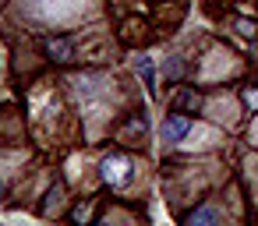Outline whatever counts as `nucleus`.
I'll return each instance as SVG.
<instances>
[{
	"mask_svg": "<svg viewBox=\"0 0 258 226\" xmlns=\"http://www.w3.org/2000/svg\"><path fill=\"white\" fill-rule=\"evenodd\" d=\"M138 71H142V78H145V85H149V92L156 89V71H152V60L149 57H138Z\"/></svg>",
	"mask_w": 258,
	"mask_h": 226,
	"instance_id": "5",
	"label": "nucleus"
},
{
	"mask_svg": "<svg viewBox=\"0 0 258 226\" xmlns=\"http://www.w3.org/2000/svg\"><path fill=\"white\" fill-rule=\"evenodd\" d=\"M244 106L258 110V89H244Z\"/></svg>",
	"mask_w": 258,
	"mask_h": 226,
	"instance_id": "6",
	"label": "nucleus"
},
{
	"mask_svg": "<svg viewBox=\"0 0 258 226\" xmlns=\"http://www.w3.org/2000/svg\"><path fill=\"white\" fill-rule=\"evenodd\" d=\"M223 215H219V208L216 205H202V208H195V212H187L184 215V222L187 226H202V222H219Z\"/></svg>",
	"mask_w": 258,
	"mask_h": 226,
	"instance_id": "3",
	"label": "nucleus"
},
{
	"mask_svg": "<svg viewBox=\"0 0 258 226\" xmlns=\"http://www.w3.org/2000/svg\"><path fill=\"white\" fill-rule=\"evenodd\" d=\"M127 173H131V163H127L124 156H110V159L103 163V177H106L113 187H120V184L127 180Z\"/></svg>",
	"mask_w": 258,
	"mask_h": 226,
	"instance_id": "1",
	"label": "nucleus"
},
{
	"mask_svg": "<svg viewBox=\"0 0 258 226\" xmlns=\"http://www.w3.org/2000/svg\"><path fill=\"white\" fill-rule=\"evenodd\" d=\"M237 29H240V32H244V36H254V25H251V22H240V25H237Z\"/></svg>",
	"mask_w": 258,
	"mask_h": 226,
	"instance_id": "8",
	"label": "nucleus"
},
{
	"mask_svg": "<svg viewBox=\"0 0 258 226\" xmlns=\"http://www.w3.org/2000/svg\"><path fill=\"white\" fill-rule=\"evenodd\" d=\"M0 194H4V184H0Z\"/></svg>",
	"mask_w": 258,
	"mask_h": 226,
	"instance_id": "9",
	"label": "nucleus"
},
{
	"mask_svg": "<svg viewBox=\"0 0 258 226\" xmlns=\"http://www.w3.org/2000/svg\"><path fill=\"white\" fill-rule=\"evenodd\" d=\"M180 103H184V106H191V110H198V106H202V99H198L195 92H184V96H180Z\"/></svg>",
	"mask_w": 258,
	"mask_h": 226,
	"instance_id": "7",
	"label": "nucleus"
},
{
	"mask_svg": "<svg viewBox=\"0 0 258 226\" xmlns=\"http://www.w3.org/2000/svg\"><path fill=\"white\" fill-rule=\"evenodd\" d=\"M187 131H191V120H187V117H170V120L163 124V138H166V141H180Z\"/></svg>",
	"mask_w": 258,
	"mask_h": 226,
	"instance_id": "2",
	"label": "nucleus"
},
{
	"mask_svg": "<svg viewBox=\"0 0 258 226\" xmlns=\"http://www.w3.org/2000/svg\"><path fill=\"white\" fill-rule=\"evenodd\" d=\"M46 50L53 53V60H71V43L68 39H50Z\"/></svg>",
	"mask_w": 258,
	"mask_h": 226,
	"instance_id": "4",
	"label": "nucleus"
}]
</instances>
